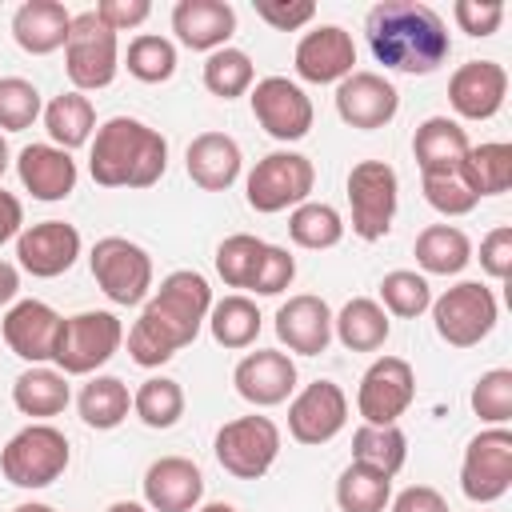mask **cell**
Returning <instances> with one entry per match:
<instances>
[{"label": "cell", "instance_id": "1", "mask_svg": "<svg viewBox=\"0 0 512 512\" xmlns=\"http://www.w3.org/2000/svg\"><path fill=\"white\" fill-rule=\"evenodd\" d=\"M212 308V288L200 272L180 268L160 280L156 296L144 304L140 320L128 332V356L140 368H160L172 360L184 344L200 336V324L208 320Z\"/></svg>", "mask_w": 512, "mask_h": 512}, {"label": "cell", "instance_id": "2", "mask_svg": "<svg viewBox=\"0 0 512 512\" xmlns=\"http://www.w3.org/2000/svg\"><path fill=\"white\" fill-rule=\"evenodd\" d=\"M364 32L376 64L408 76H432L452 52L440 12L420 0H380L368 12Z\"/></svg>", "mask_w": 512, "mask_h": 512}, {"label": "cell", "instance_id": "3", "mask_svg": "<svg viewBox=\"0 0 512 512\" xmlns=\"http://www.w3.org/2000/svg\"><path fill=\"white\" fill-rule=\"evenodd\" d=\"M168 168V140L132 116H112L96 128L88 172L100 188H152Z\"/></svg>", "mask_w": 512, "mask_h": 512}, {"label": "cell", "instance_id": "4", "mask_svg": "<svg viewBox=\"0 0 512 512\" xmlns=\"http://www.w3.org/2000/svg\"><path fill=\"white\" fill-rule=\"evenodd\" d=\"M64 468H68V436L52 424L20 428L0 452V472L16 488H48Z\"/></svg>", "mask_w": 512, "mask_h": 512}, {"label": "cell", "instance_id": "5", "mask_svg": "<svg viewBox=\"0 0 512 512\" xmlns=\"http://www.w3.org/2000/svg\"><path fill=\"white\" fill-rule=\"evenodd\" d=\"M64 68H68V80L76 84V92H96L116 80V68H120L116 32L96 12L72 16L68 40H64Z\"/></svg>", "mask_w": 512, "mask_h": 512}, {"label": "cell", "instance_id": "6", "mask_svg": "<svg viewBox=\"0 0 512 512\" xmlns=\"http://www.w3.org/2000/svg\"><path fill=\"white\" fill-rule=\"evenodd\" d=\"M120 340H124V324L112 312H76L60 324L52 360L64 376H88L112 360Z\"/></svg>", "mask_w": 512, "mask_h": 512}, {"label": "cell", "instance_id": "7", "mask_svg": "<svg viewBox=\"0 0 512 512\" xmlns=\"http://www.w3.org/2000/svg\"><path fill=\"white\" fill-rule=\"evenodd\" d=\"M92 276L100 284V292L112 300V304H144L148 300V288H152V256L128 240V236H104L96 240L92 256Z\"/></svg>", "mask_w": 512, "mask_h": 512}, {"label": "cell", "instance_id": "8", "mask_svg": "<svg viewBox=\"0 0 512 512\" xmlns=\"http://www.w3.org/2000/svg\"><path fill=\"white\" fill-rule=\"evenodd\" d=\"M316 184V168L308 156L300 152H268L252 172H248V208L272 216V212H284V208H296L308 200Z\"/></svg>", "mask_w": 512, "mask_h": 512}, {"label": "cell", "instance_id": "9", "mask_svg": "<svg viewBox=\"0 0 512 512\" xmlns=\"http://www.w3.org/2000/svg\"><path fill=\"white\" fill-rule=\"evenodd\" d=\"M400 200V180L384 160H360L348 172V204H352V232L360 240H380L392 228Z\"/></svg>", "mask_w": 512, "mask_h": 512}, {"label": "cell", "instance_id": "10", "mask_svg": "<svg viewBox=\"0 0 512 512\" xmlns=\"http://www.w3.org/2000/svg\"><path fill=\"white\" fill-rule=\"evenodd\" d=\"M432 324L452 348H472L496 328V296L480 280H460L432 300Z\"/></svg>", "mask_w": 512, "mask_h": 512}, {"label": "cell", "instance_id": "11", "mask_svg": "<svg viewBox=\"0 0 512 512\" xmlns=\"http://www.w3.org/2000/svg\"><path fill=\"white\" fill-rule=\"evenodd\" d=\"M280 456V428L268 416H236L216 432V460L236 480H260Z\"/></svg>", "mask_w": 512, "mask_h": 512}, {"label": "cell", "instance_id": "12", "mask_svg": "<svg viewBox=\"0 0 512 512\" xmlns=\"http://www.w3.org/2000/svg\"><path fill=\"white\" fill-rule=\"evenodd\" d=\"M460 488L476 504H492L512 488V432L488 428L468 440L460 464Z\"/></svg>", "mask_w": 512, "mask_h": 512}, {"label": "cell", "instance_id": "13", "mask_svg": "<svg viewBox=\"0 0 512 512\" xmlns=\"http://www.w3.org/2000/svg\"><path fill=\"white\" fill-rule=\"evenodd\" d=\"M412 400H416V372L400 356H380L360 376L356 408H360L364 424H396Z\"/></svg>", "mask_w": 512, "mask_h": 512}, {"label": "cell", "instance_id": "14", "mask_svg": "<svg viewBox=\"0 0 512 512\" xmlns=\"http://www.w3.org/2000/svg\"><path fill=\"white\" fill-rule=\"evenodd\" d=\"M252 116L276 140H304L312 128V100L288 76H264L252 88Z\"/></svg>", "mask_w": 512, "mask_h": 512}, {"label": "cell", "instance_id": "15", "mask_svg": "<svg viewBox=\"0 0 512 512\" xmlns=\"http://www.w3.org/2000/svg\"><path fill=\"white\" fill-rule=\"evenodd\" d=\"M348 424V396L332 380H312L288 404V432L300 444H328Z\"/></svg>", "mask_w": 512, "mask_h": 512}, {"label": "cell", "instance_id": "16", "mask_svg": "<svg viewBox=\"0 0 512 512\" xmlns=\"http://www.w3.org/2000/svg\"><path fill=\"white\" fill-rule=\"evenodd\" d=\"M400 108V92L380 72H352L336 84V112L348 128L372 132L384 128Z\"/></svg>", "mask_w": 512, "mask_h": 512}, {"label": "cell", "instance_id": "17", "mask_svg": "<svg viewBox=\"0 0 512 512\" xmlns=\"http://www.w3.org/2000/svg\"><path fill=\"white\" fill-rule=\"evenodd\" d=\"M80 256V232L64 220H40L16 236V260L36 280H52L68 272Z\"/></svg>", "mask_w": 512, "mask_h": 512}, {"label": "cell", "instance_id": "18", "mask_svg": "<svg viewBox=\"0 0 512 512\" xmlns=\"http://www.w3.org/2000/svg\"><path fill=\"white\" fill-rule=\"evenodd\" d=\"M508 72L496 60H468L448 80V100L464 120H492L504 108Z\"/></svg>", "mask_w": 512, "mask_h": 512}, {"label": "cell", "instance_id": "19", "mask_svg": "<svg viewBox=\"0 0 512 512\" xmlns=\"http://www.w3.org/2000/svg\"><path fill=\"white\" fill-rule=\"evenodd\" d=\"M356 44L340 24H320L296 44V76L308 84H336L356 68Z\"/></svg>", "mask_w": 512, "mask_h": 512}, {"label": "cell", "instance_id": "20", "mask_svg": "<svg viewBox=\"0 0 512 512\" xmlns=\"http://www.w3.org/2000/svg\"><path fill=\"white\" fill-rule=\"evenodd\" d=\"M60 324H64V316H60L56 308H48L44 300H20V304L8 308L0 332H4V344H8L20 360L44 364V360H52V352H56Z\"/></svg>", "mask_w": 512, "mask_h": 512}, {"label": "cell", "instance_id": "21", "mask_svg": "<svg viewBox=\"0 0 512 512\" xmlns=\"http://www.w3.org/2000/svg\"><path fill=\"white\" fill-rule=\"evenodd\" d=\"M232 384L236 392L256 404V408H272V404H284L296 388V364L288 352H276V348H260V352H248L236 372H232Z\"/></svg>", "mask_w": 512, "mask_h": 512}, {"label": "cell", "instance_id": "22", "mask_svg": "<svg viewBox=\"0 0 512 512\" xmlns=\"http://www.w3.org/2000/svg\"><path fill=\"white\" fill-rule=\"evenodd\" d=\"M276 336H280V344H288V352L320 356L332 340V308L312 292L288 296L276 308Z\"/></svg>", "mask_w": 512, "mask_h": 512}, {"label": "cell", "instance_id": "23", "mask_svg": "<svg viewBox=\"0 0 512 512\" xmlns=\"http://www.w3.org/2000/svg\"><path fill=\"white\" fill-rule=\"evenodd\" d=\"M204 496V476L184 456H160L144 472V500L152 512H192Z\"/></svg>", "mask_w": 512, "mask_h": 512}, {"label": "cell", "instance_id": "24", "mask_svg": "<svg viewBox=\"0 0 512 512\" xmlns=\"http://www.w3.org/2000/svg\"><path fill=\"white\" fill-rule=\"evenodd\" d=\"M172 32L192 52H216L228 48V36L236 32V12L224 0H180L172 8Z\"/></svg>", "mask_w": 512, "mask_h": 512}, {"label": "cell", "instance_id": "25", "mask_svg": "<svg viewBox=\"0 0 512 512\" xmlns=\"http://www.w3.org/2000/svg\"><path fill=\"white\" fill-rule=\"evenodd\" d=\"M16 172L20 184L36 196V200H64L76 188V160L56 148V144H28L16 156Z\"/></svg>", "mask_w": 512, "mask_h": 512}, {"label": "cell", "instance_id": "26", "mask_svg": "<svg viewBox=\"0 0 512 512\" xmlns=\"http://www.w3.org/2000/svg\"><path fill=\"white\" fill-rule=\"evenodd\" d=\"M468 132L448 116H428L412 136V156L420 164V176H452L460 172L468 156Z\"/></svg>", "mask_w": 512, "mask_h": 512}, {"label": "cell", "instance_id": "27", "mask_svg": "<svg viewBox=\"0 0 512 512\" xmlns=\"http://www.w3.org/2000/svg\"><path fill=\"white\" fill-rule=\"evenodd\" d=\"M184 164H188V176H192L196 188H204V192H224V188L236 184L244 160H240V144H236L232 136H224V132H200V136L188 144Z\"/></svg>", "mask_w": 512, "mask_h": 512}, {"label": "cell", "instance_id": "28", "mask_svg": "<svg viewBox=\"0 0 512 512\" xmlns=\"http://www.w3.org/2000/svg\"><path fill=\"white\" fill-rule=\"evenodd\" d=\"M68 24H72V12L60 4V0H28L16 8L12 16V36L24 52L32 56H48L56 48H64L68 40Z\"/></svg>", "mask_w": 512, "mask_h": 512}, {"label": "cell", "instance_id": "29", "mask_svg": "<svg viewBox=\"0 0 512 512\" xmlns=\"http://www.w3.org/2000/svg\"><path fill=\"white\" fill-rule=\"evenodd\" d=\"M392 324H388V312L368 300V296H356L340 308V316H332V336L348 348V352H376L384 348Z\"/></svg>", "mask_w": 512, "mask_h": 512}, {"label": "cell", "instance_id": "30", "mask_svg": "<svg viewBox=\"0 0 512 512\" xmlns=\"http://www.w3.org/2000/svg\"><path fill=\"white\" fill-rule=\"evenodd\" d=\"M44 128H48V136H52L56 148L72 152V148H80V144L92 140L96 108H92V100L84 92H60L44 108Z\"/></svg>", "mask_w": 512, "mask_h": 512}, {"label": "cell", "instance_id": "31", "mask_svg": "<svg viewBox=\"0 0 512 512\" xmlns=\"http://www.w3.org/2000/svg\"><path fill=\"white\" fill-rule=\"evenodd\" d=\"M472 260V240L456 224H428L416 236V264L428 276H456Z\"/></svg>", "mask_w": 512, "mask_h": 512}, {"label": "cell", "instance_id": "32", "mask_svg": "<svg viewBox=\"0 0 512 512\" xmlns=\"http://www.w3.org/2000/svg\"><path fill=\"white\" fill-rule=\"evenodd\" d=\"M460 180L480 196H500L512 188V144L492 140V144H476L468 148L464 164H460Z\"/></svg>", "mask_w": 512, "mask_h": 512}, {"label": "cell", "instance_id": "33", "mask_svg": "<svg viewBox=\"0 0 512 512\" xmlns=\"http://www.w3.org/2000/svg\"><path fill=\"white\" fill-rule=\"evenodd\" d=\"M12 404H16L24 416H40V420L64 412V408H68V380H64V372L32 364L28 372L16 376V384H12Z\"/></svg>", "mask_w": 512, "mask_h": 512}, {"label": "cell", "instance_id": "34", "mask_svg": "<svg viewBox=\"0 0 512 512\" xmlns=\"http://www.w3.org/2000/svg\"><path fill=\"white\" fill-rule=\"evenodd\" d=\"M404 460H408V440L396 424H360L352 432V464L396 476L404 468Z\"/></svg>", "mask_w": 512, "mask_h": 512}, {"label": "cell", "instance_id": "35", "mask_svg": "<svg viewBox=\"0 0 512 512\" xmlns=\"http://www.w3.org/2000/svg\"><path fill=\"white\" fill-rule=\"evenodd\" d=\"M208 328H212V340L224 344V348H248L256 336H260V308L248 300V296H224L208 308Z\"/></svg>", "mask_w": 512, "mask_h": 512}, {"label": "cell", "instance_id": "36", "mask_svg": "<svg viewBox=\"0 0 512 512\" xmlns=\"http://www.w3.org/2000/svg\"><path fill=\"white\" fill-rule=\"evenodd\" d=\"M392 500V476L364 468V464H348L336 480V504L340 512H384Z\"/></svg>", "mask_w": 512, "mask_h": 512}, {"label": "cell", "instance_id": "37", "mask_svg": "<svg viewBox=\"0 0 512 512\" xmlns=\"http://www.w3.org/2000/svg\"><path fill=\"white\" fill-rule=\"evenodd\" d=\"M132 408V396H128V384L120 376H96L80 388V416L88 428H116Z\"/></svg>", "mask_w": 512, "mask_h": 512}, {"label": "cell", "instance_id": "38", "mask_svg": "<svg viewBox=\"0 0 512 512\" xmlns=\"http://www.w3.org/2000/svg\"><path fill=\"white\" fill-rule=\"evenodd\" d=\"M288 236H292V244L312 248V252L336 248V244L344 240V220H340V212H336L332 204L304 200V204H296L292 216H288Z\"/></svg>", "mask_w": 512, "mask_h": 512}, {"label": "cell", "instance_id": "39", "mask_svg": "<svg viewBox=\"0 0 512 512\" xmlns=\"http://www.w3.org/2000/svg\"><path fill=\"white\" fill-rule=\"evenodd\" d=\"M132 412L148 424V428H172L184 416V388L168 376H152L136 388L132 396Z\"/></svg>", "mask_w": 512, "mask_h": 512}, {"label": "cell", "instance_id": "40", "mask_svg": "<svg viewBox=\"0 0 512 512\" xmlns=\"http://www.w3.org/2000/svg\"><path fill=\"white\" fill-rule=\"evenodd\" d=\"M204 88L220 100H236L252 88V60L240 48H216L204 60Z\"/></svg>", "mask_w": 512, "mask_h": 512}, {"label": "cell", "instance_id": "41", "mask_svg": "<svg viewBox=\"0 0 512 512\" xmlns=\"http://www.w3.org/2000/svg\"><path fill=\"white\" fill-rule=\"evenodd\" d=\"M380 300H384V312H392L400 320H412V316L432 308V284L420 272L396 268L380 280Z\"/></svg>", "mask_w": 512, "mask_h": 512}, {"label": "cell", "instance_id": "42", "mask_svg": "<svg viewBox=\"0 0 512 512\" xmlns=\"http://www.w3.org/2000/svg\"><path fill=\"white\" fill-rule=\"evenodd\" d=\"M124 64H128V72H132L136 80H144V84H164V80L176 72V48H172V40L144 32V36H136V40L128 44Z\"/></svg>", "mask_w": 512, "mask_h": 512}, {"label": "cell", "instance_id": "43", "mask_svg": "<svg viewBox=\"0 0 512 512\" xmlns=\"http://www.w3.org/2000/svg\"><path fill=\"white\" fill-rule=\"evenodd\" d=\"M260 256H264V240L260 236H248V232H236V236H228L216 248V272H220V280L228 288H248Z\"/></svg>", "mask_w": 512, "mask_h": 512}, {"label": "cell", "instance_id": "44", "mask_svg": "<svg viewBox=\"0 0 512 512\" xmlns=\"http://www.w3.org/2000/svg\"><path fill=\"white\" fill-rule=\"evenodd\" d=\"M472 412L496 428L512 420V372L508 368H492L472 384Z\"/></svg>", "mask_w": 512, "mask_h": 512}, {"label": "cell", "instance_id": "45", "mask_svg": "<svg viewBox=\"0 0 512 512\" xmlns=\"http://www.w3.org/2000/svg\"><path fill=\"white\" fill-rule=\"evenodd\" d=\"M40 116V92L24 76H4L0 80V128L20 132Z\"/></svg>", "mask_w": 512, "mask_h": 512}, {"label": "cell", "instance_id": "46", "mask_svg": "<svg viewBox=\"0 0 512 512\" xmlns=\"http://www.w3.org/2000/svg\"><path fill=\"white\" fill-rule=\"evenodd\" d=\"M424 200L436 212H444V216H468L480 204L476 192L460 180V172H452V176H424Z\"/></svg>", "mask_w": 512, "mask_h": 512}, {"label": "cell", "instance_id": "47", "mask_svg": "<svg viewBox=\"0 0 512 512\" xmlns=\"http://www.w3.org/2000/svg\"><path fill=\"white\" fill-rule=\"evenodd\" d=\"M296 276V260L288 256V248H276V244H264V256L252 272V292L256 296H280Z\"/></svg>", "mask_w": 512, "mask_h": 512}, {"label": "cell", "instance_id": "48", "mask_svg": "<svg viewBox=\"0 0 512 512\" xmlns=\"http://www.w3.org/2000/svg\"><path fill=\"white\" fill-rule=\"evenodd\" d=\"M452 16H456L460 32H468V36H492L500 28V20H504V4L500 0H456Z\"/></svg>", "mask_w": 512, "mask_h": 512}, {"label": "cell", "instance_id": "49", "mask_svg": "<svg viewBox=\"0 0 512 512\" xmlns=\"http://www.w3.org/2000/svg\"><path fill=\"white\" fill-rule=\"evenodd\" d=\"M256 16L276 32H296L316 16L312 0H256Z\"/></svg>", "mask_w": 512, "mask_h": 512}, {"label": "cell", "instance_id": "50", "mask_svg": "<svg viewBox=\"0 0 512 512\" xmlns=\"http://www.w3.org/2000/svg\"><path fill=\"white\" fill-rule=\"evenodd\" d=\"M480 268H484L492 280H508V272H512V228H508V224L492 228V232L480 240Z\"/></svg>", "mask_w": 512, "mask_h": 512}, {"label": "cell", "instance_id": "51", "mask_svg": "<svg viewBox=\"0 0 512 512\" xmlns=\"http://www.w3.org/2000/svg\"><path fill=\"white\" fill-rule=\"evenodd\" d=\"M148 12H152L148 0H100V4H96V16H100L112 32H124V28L144 24Z\"/></svg>", "mask_w": 512, "mask_h": 512}, {"label": "cell", "instance_id": "52", "mask_svg": "<svg viewBox=\"0 0 512 512\" xmlns=\"http://www.w3.org/2000/svg\"><path fill=\"white\" fill-rule=\"evenodd\" d=\"M392 512H448V500L428 484H412L392 500Z\"/></svg>", "mask_w": 512, "mask_h": 512}, {"label": "cell", "instance_id": "53", "mask_svg": "<svg viewBox=\"0 0 512 512\" xmlns=\"http://www.w3.org/2000/svg\"><path fill=\"white\" fill-rule=\"evenodd\" d=\"M20 224H24V208H20V200H16L12 192L0 188V244L12 240V236H20Z\"/></svg>", "mask_w": 512, "mask_h": 512}, {"label": "cell", "instance_id": "54", "mask_svg": "<svg viewBox=\"0 0 512 512\" xmlns=\"http://www.w3.org/2000/svg\"><path fill=\"white\" fill-rule=\"evenodd\" d=\"M16 292H20V272L8 260H0V304H12Z\"/></svg>", "mask_w": 512, "mask_h": 512}, {"label": "cell", "instance_id": "55", "mask_svg": "<svg viewBox=\"0 0 512 512\" xmlns=\"http://www.w3.org/2000/svg\"><path fill=\"white\" fill-rule=\"evenodd\" d=\"M108 512H148V508L136 500H116V504H108Z\"/></svg>", "mask_w": 512, "mask_h": 512}, {"label": "cell", "instance_id": "56", "mask_svg": "<svg viewBox=\"0 0 512 512\" xmlns=\"http://www.w3.org/2000/svg\"><path fill=\"white\" fill-rule=\"evenodd\" d=\"M12 512H56V508H48V504H20V508H12Z\"/></svg>", "mask_w": 512, "mask_h": 512}, {"label": "cell", "instance_id": "57", "mask_svg": "<svg viewBox=\"0 0 512 512\" xmlns=\"http://www.w3.org/2000/svg\"><path fill=\"white\" fill-rule=\"evenodd\" d=\"M200 512H236V508H232V504H224V500H216V504H204Z\"/></svg>", "mask_w": 512, "mask_h": 512}, {"label": "cell", "instance_id": "58", "mask_svg": "<svg viewBox=\"0 0 512 512\" xmlns=\"http://www.w3.org/2000/svg\"><path fill=\"white\" fill-rule=\"evenodd\" d=\"M8 172V144H4V136H0V176Z\"/></svg>", "mask_w": 512, "mask_h": 512}]
</instances>
